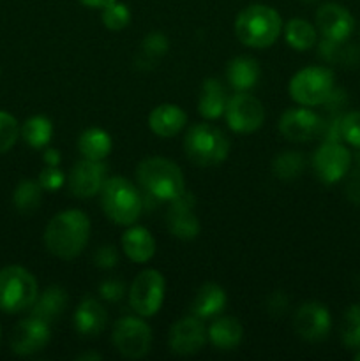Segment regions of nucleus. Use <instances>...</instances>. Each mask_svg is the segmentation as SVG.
<instances>
[{"instance_id": "obj_1", "label": "nucleus", "mask_w": 360, "mask_h": 361, "mask_svg": "<svg viewBox=\"0 0 360 361\" xmlns=\"http://www.w3.org/2000/svg\"><path fill=\"white\" fill-rule=\"evenodd\" d=\"M90 238V221L80 210H67L55 215L46 226V249L60 259L80 256Z\"/></svg>"}, {"instance_id": "obj_2", "label": "nucleus", "mask_w": 360, "mask_h": 361, "mask_svg": "<svg viewBox=\"0 0 360 361\" xmlns=\"http://www.w3.org/2000/svg\"><path fill=\"white\" fill-rule=\"evenodd\" d=\"M282 30L281 16L270 6L253 4L240 11L235 20V34L249 48H268Z\"/></svg>"}, {"instance_id": "obj_3", "label": "nucleus", "mask_w": 360, "mask_h": 361, "mask_svg": "<svg viewBox=\"0 0 360 361\" xmlns=\"http://www.w3.org/2000/svg\"><path fill=\"white\" fill-rule=\"evenodd\" d=\"M136 176L145 192L159 201H173L186 192L182 171L175 162L168 159H145L138 166Z\"/></svg>"}, {"instance_id": "obj_4", "label": "nucleus", "mask_w": 360, "mask_h": 361, "mask_svg": "<svg viewBox=\"0 0 360 361\" xmlns=\"http://www.w3.org/2000/svg\"><path fill=\"white\" fill-rule=\"evenodd\" d=\"M101 204L104 214L115 224L131 226L140 217L143 200L129 180L122 176H113L102 183Z\"/></svg>"}, {"instance_id": "obj_5", "label": "nucleus", "mask_w": 360, "mask_h": 361, "mask_svg": "<svg viewBox=\"0 0 360 361\" xmlns=\"http://www.w3.org/2000/svg\"><path fill=\"white\" fill-rule=\"evenodd\" d=\"M39 296L37 281L23 267L11 264L0 270V310L18 314L32 309Z\"/></svg>"}, {"instance_id": "obj_6", "label": "nucleus", "mask_w": 360, "mask_h": 361, "mask_svg": "<svg viewBox=\"0 0 360 361\" xmlns=\"http://www.w3.org/2000/svg\"><path fill=\"white\" fill-rule=\"evenodd\" d=\"M186 155L200 168L215 166L228 157L229 140L226 134L210 123H198L191 127L184 141Z\"/></svg>"}, {"instance_id": "obj_7", "label": "nucleus", "mask_w": 360, "mask_h": 361, "mask_svg": "<svg viewBox=\"0 0 360 361\" xmlns=\"http://www.w3.org/2000/svg\"><path fill=\"white\" fill-rule=\"evenodd\" d=\"M334 88V73L321 66L306 67L289 81V95L302 106L325 104Z\"/></svg>"}, {"instance_id": "obj_8", "label": "nucleus", "mask_w": 360, "mask_h": 361, "mask_svg": "<svg viewBox=\"0 0 360 361\" xmlns=\"http://www.w3.org/2000/svg\"><path fill=\"white\" fill-rule=\"evenodd\" d=\"M113 344L124 358L140 360L150 351L152 331L145 321L124 317L113 326Z\"/></svg>"}, {"instance_id": "obj_9", "label": "nucleus", "mask_w": 360, "mask_h": 361, "mask_svg": "<svg viewBox=\"0 0 360 361\" xmlns=\"http://www.w3.org/2000/svg\"><path fill=\"white\" fill-rule=\"evenodd\" d=\"M164 300V277L157 270H145L134 279L129 289V303L134 312L150 317Z\"/></svg>"}, {"instance_id": "obj_10", "label": "nucleus", "mask_w": 360, "mask_h": 361, "mask_svg": "<svg viewBox=\"0 0 360 361\" xmlns=\"http://www.w3.org/2000/svg\"><path fill=\"white\" fill-rule=\"evenodd\" d=\"M352 166V154L339 141H325L313 157V168L318 178L327 185L344 178Z\"/></svg>"}, {"instance_id": "obj_11", "label": "nucleus", "mask_w": 360, "mask_h": 361, "mask_svg": "<svg viewBox=\"0 0 360 361\" xmlns=\"http://www.w3.org/2000/svg\"><path fill=\"white\" fill-rule=\"evenodd\" d=\"M226 120L232 130L239 134L254 133L265 120L263 104L251 94H235L226 104Z\"/></svg>"}, {"instance_id": "obj_12", "label": "nucleus", "mask_w": 360, "mask_h": 361, "mask_svg": "<svg viewBox=\"0 0 360 361\" xmlns=\"http://www.w3.org/2000/svg\"><path fill=\"white\" fill-rule=\"evenodd\" d=\"M321 129H323V118L307 108L288 109L279 122V130L282 136L295 143H306L314 137H320Z\"/></svg>"}, {"instance_id": "obj_13", "label": "nucleus", "mask_w": 360, "mask_h": 361, "mask_svg": "<svg viewBox=\"0 0 360 361\" xmlns=\"http://www.w3.org/2000/svg\"><path fill=\"white\" fill-rule=\"evenodd\" d=\"M293 328L296 335L307 342H320L328 337L332 328L330 312L321 303H304L295 312Z\"/></svg>"}, {"instance_id": "obj_14", "label": "nucleus", "mask_w": 360, "mask_h": 361, "mask_svg": "<svg viewBox=\"0 0 360 361\" xmlns=\"http://www.w3.org/2000/svg\"><path fill=\"white\" fill-rule=\"evenodd\" d=\"M49 337V323L30 316L14 326L11 335V349L20 356L35 355L48 345Z\"/></svg>"}, {"instance_id": "obj_15", "label": "nucleus", "mask_w": 360, "mask_h": 361, "mask_svg": "<svg viewBox=\"0 0 360 361\" xmlns=\"http://www.w3.org/2000/svg\"><path fill=\"white\" fill-rule=\"evenodd\" d=\"M168 214H166V224H168L169 233L175 238L180 240H193L200 233V222L198 217L193 214V208L196 200L191 192L180 194L173 201H169Z\"/></svg>"}, {"instance_id": "obj_16", "label": "nucleus", "mask_w": 360, "mask_h": 361, "mask_svg": "<svg viewBox=\"0 0 360 361\" xmlns=\"http://www.w3.org/2000/svg\"><path fill=\"white\" fill-rule=\"evenodd\" d=\"M316 27L323 35V39L344 42L348 41V37L355 30V20H353V16L346 7L328 2L318 9Z\"/></svg>"}, {"instance_id": "obj_17", "label": "nucleus", "mask_w": 360, "mask_h": 361, "mask_svg": "<svg viewBox=\"0 0 360 361\" xmlns=\"http://www.w3.org/2000/svg\"><path fill=\"white\" fill-rule=\"evenodd\" d=\"M207 342V330L203 319L196 316L186 317L173 324L169 331V348L175 355L189 356L200 351Z\"/></svg>"}, {"instance_id": "obj_18", "label": "nucleus", "mask_w": 360, "mask_h": 361, "mask_svg": "<svg viewBox=\"0 0 360 361\" xmlns=\"http://www.w3.org/2000/svg\"><path fill=\"white\" fill-rule=\"evenodd\" d=\"M106 166L101 161H85L78 162L73 168L69 176V189L76 197H92L101 192L104 183Z\"/></svg>"}, {"instance_id": "obj_19", "label": "nucleus", "mask_w": 360, "mask_h": 361, "mask_svg": "<svg viewBox=\"0 0 360 361\" xmlns=\"http://www.w3.org/2000/svg\"><path fill=\"white\" fill-rule=\"evenodd\" d=\"M106 323H108V314H106L104 307L95 302L94 298H85L78 305L76 314H74V326L80 335L97 337L106 328Z\"/></svg>"}, {"instance_id": "obj_20", "label": "nucleus", "mask_w": 360, "mask_h": 361, "mask_svg": "<svg viewBox=\"0 0 360 361\" xmlns=\"http://www.w3.org/2000/svg\"><path fill=\"white\" fill-rule=\"evenodd\" d=\"M187 122V115L182 108L175 104H161L148 116V126L152 133L159 137H173L184 129Z\"/></svg>"}, {"instance_id": "obj_21", "label": "nucleus", "mask_w": 360, "mask_h": 361, "mask_svg": "<svg viewBox=\"0 0 360 361\" xmlns=\"http://www.w3.org/2000/svg\"><path fill=\"white\" fill-rule=\"evenodd\" d=\"M226 307V293L221 286L208 282V284L201 286L200 291L196 293L193 300L191 310L200 319H212L217 317L219 314L224 310Z\"/></svg>"}, {"instance_id": "obj_22", "label": "nucleus", "mask_w": 360, "mask_h": 361, "mask_svg": "<svg viewBox=\"0 0 360 361\" xmlns=\"http://www.w3.org/2000/svg\"><path fill=\"white\" fill-rule=\"evenodd\" d=\"M226 104H228V99H226V92L221 81H217L215 78H207L201 85L200 101H198L200 115L207 120L219 118L226 111Z\"/></svg>"}, {"instance_id": "obj_23", "label": "nucleus", "mask_w": 360, "mask_h": 361, "mask_svg": "<svg viewBox=\"0 0 360 361\" xmlns=\"http://www.w3.org/2000/svg\"><path fill=\"white\" fill-rule=\"evenodd\" d=\"M260 63L251 56H236L228 63L226 78L235 90L246 92L251 90L260 80Z\"/></svg>"}, {"instance_id": "obj_24", "label": "nucleus", "mask_w": 360, "mask_h": 361, "mask_svg": "<svg viewBox=\"0 0 360 361\" xmlns=\"http://www.w3.org/2000/svg\"><path fill=\"white\" fill-rule=\"evenodd\" d=\"M122 247L126 256L134 263H147L155 252V242L145 228H131L124 233Z\"/></svg>"}, {"instance_id": "obj_25", "label": "nucleus", "mask_w": 360, "mask_h": 361, "mask_svg": "<svg viewBox=\"0 0 360 361\" xmlns=\"http://www.w3.org/2000/svg\"><path fill=\"white\" fill-rule=\"evenodd\" d=\"M242 324L233 317H215L208 328V338L212 345L222 351L235 349L242 341Z\"/></svg>"}, {"instance_id": "obj_26", "label": "nucleus", "mask_w": 360, "mask_h": 361, "mask_svg": "<svg viewBox=\"0 0 360 361\" xmlns=\"http://www.w3.org/2000/svg\"><path fill=\"white\" fill-rule=\"evenodd\" d=\"M67 303V295L60 286H49L41 296H37L35 303L32 305V316L52 323L60 314L64 312Z\"/></svg>"}, {"instance_id": "obj_27", "label": "nucleus", "mask_w": 360, "mask_h": 361, "mask_svg": "<svg viewBox=\"0 0 360 361\" xmlns=\"http://www.w3.org/2000/svg\"><path fill=\"white\" fill-rule=\"evenodd\" d=\"M78 148H80L81 155L90 161H102L108 157L112 152V137L106 130L92 127L81 133L80 140H78Z\"/></svg>"}, {"instance_id": "obj_28", "label": "nucleus", "mask_w": 360, "mask_h": 361, "mask_svg": "<svg viewBox=\"0 0 360 361\" xmlns=\"http://www.w3.org/2000/svg\"><path fill=\"white\" fill-rule=\"evenodd\" d=\"M286 41L292 48L299 49V51H306V49L313 48L316 42V30L309 21L302 20V18H293L286 23L284 28Z\"/></svg>"}, {"instance_id": "obj_29", "label": "nucleus", "mask_w": 360, "mask_h": 361, "mask_svg": "<svg viewBox=\"0 0 360 361\" xmlns=\"http://www.w3.org/2000/svg\"><path fill=\"white\" fill-rule=\"evenodd\" d=\"M53 134V126L49 118L41 115L30 116L21 127V136L32 148H44L49 143Z\"/></svg>"}, {"instance_id": "obj_30", "label": "nucleus", "mask_w": 360, "mask_h": 361, "mask_svg": "<svg viewBox=\"0 0 360 361\" xmlns=\"http://www.w3.org/2000/svg\"><path fill=\"white\" fill-rule=\"evenodd\" d=\"M304 168H306V159H304V155L300 152H282L272 162V171H274V175L279 180H284V182L299 178L302 175Z\"/></svg>"}, {"instance_id": "obj_31", "label": "nucleus", "mask_w": 360, "mask_h": 361, "mask_svg": "<svg viewBox=\"0 0 360 361\" xmlns=\"http://www.w3.org/2000/svg\"><path fill=\"white\" fill-rule=\"evenodd\" d=\"M41 189L39 183L32 180H21L20 185L16 187L13 196V203L20 214H32L41 204Z\"/></svg>"}, {"instance_id": "obj_32", "label": "nucleus", "mask_w": 360, "mask_h": 361, "mask_svg": "<svg viewBox=\"0 0 360 361\" xmlns=\"http://www.w3.org/2000/svg\"><path fill=\"white\" fill-rule=\"evenodd\" d=\"M344 42H335L323 39V42L320 44V55L323 56L327 62H337L344 63V66H353V63L359 62L360 49L356 48V46H346Z\"/></svg>"}, {"instance_id": "obj_33", "label": "nucleus", "mask_w": 360, "mask_h": 361, "mask_svg": "<svg viewBox=\"0 0 360 361\" xmlns=\"http://www.w3.org/2000/svg\"><path fill=\"white\" fill-rule=\"evenodd\" d=\"M168 48V37L162 32H150V34L145 35L143 42H141V56L138 59V63L140 66H148V69H150V66L154 67L155 60L166 55Z\"/></svg>"}, {"instance_id": "obj_34", "label": "nucleus", "mask_w": 360, "mask_h": 361, "mask_svg": "<svg viewBox=\"0 0 360 361\" xmlns=\"http://www.w3.org/2000/svg\"><path fill=\"white\" fill-rule=\"evenodd\" d=\"M341 341L348 349H360V303L349 307L341 326Z\"/></svg>"}, {"instance_id": "obj_35", "label": "nucleus", "mask_w": 360, "mask_h": 361, "mask_svg": "<svg viewBox=\"0 0 360 361\" xmlns=\"http://www.w3.org/2000/svg\"><path fill=\"white\" fill-rule=\"evenodd\" d=\"M102 23L108 30H124L131 23V11L126 4L116 0L112 6L102 9Z\"/></svg>"}, {"instance_id": "obj_36", "label": "nucleus", "mask_w": 360, "mask_h": 361, "mask_svg": "<svg viewBox=\"0 0 360 361\" xmlns=\"http://www.w3.org/2000/svg\"><path fill=\"white\" fill-rule=\"evenodd\" d=\"M20 136V127L16 118L6 111H0V154H6L7 150L14 147Z\"/></svg>"}, {"instance_id": "obj_37", "label": "nucleus", "mask_w": 360, "mask_h": 361, "mask_svg": "<svg viewBox=\"0 0 360 361\" xmlns=\"http://www.w3.org/2000/svg\"><path fill=\"white\" fill-rule=\"evenodd\" d=\"M341 136L346 143L360 148V111L346 113L341 118Z\"/></svg>"}, {"instance_id": "obj_38", "label": "nucleus", "mask_w": 360, "mask_h": 361, "mask_svg": "<svg viewBox=\"0 0 360 361\" xmlns=\"http://www.w3.org/2000/svg\"><path fill=\"white\" fill-rule=\"evenodd\" d=\"M66 178L64 173L60 171L59 166H46L39 175V185L44 190H59L64 185Z\"/></svg>"}, {"instance_id": "obj_39", "label": "nucleus", "mask_w": 360, "mask_h": 361, "mask_svg": "<svg viewBox=\"0 0 360 361\" xmlns=\"http://www.w3.org/2000/svg\"><path fill=\"white\" fill-rule=\"evenodd\" d=\"M124 293H126V284H124L122 281H116V279L104 281L101 284V288H99V295H101V298L112 303L120 302Z\"/></svg>"}, {"instance_id": "obj_40", "label": "nucleus", "mask_w": 360, "mask_h": 361, "mask_svg": "<svg viewBox=\"0 0 360 361\" xmlns=\"http://www.w3.org/2000/svg\"><path fill=\"white\" fill-rule=\"evenodd\" d=\"M94 263L99 268L109 270V268L116 267V263H119V252H116V249L113 245L99 247L97 252L94 254Z\"/></svg>"}, {"instance_id": "obj_41", "label": "nucleus", "mask_w": 360, "mask_h": 361, "mask_svg": "<svg viewBox=\"0 0 360 361\" xmlns=\"http://www.w3.org/2000/svg\"><path fill=\"white\" fill-rule=\"evenodd\" d=\"M286 307H288V300H286L284 293L281 291L274 293L267 302V310L272 317H281L284 314Z\"/></svg>"}, {"instance_id": "obj_42", "label": "nucleus", "mask_w": 360, "mask_h": 361, "mask_svg": "<svg viewBox=\"0 0 360 361\" xmlns=\"http://www.w3.org/2000/svg\"><path fill=\"white\" fill-rule=\"evenodd\" d=\"M346 190H348V197L353 201V203H360V169L353 173Z\"/></svg>"}, {"instance_id": "obj_43", "label": "nucleus", "mask_w": 360, "mask_h": 361, "mask_svg": "<svg viewBox=\"0 0 360 361\" xmlns=\"http://www.w3.org/2000/svg\"><path fill=\"white\" fill-rule=\"evenodd\" d=\"M42 159H44L46 166H59L62 157H60V152L56 150V148H48V150H44Z\"/></svg>"}, {"instance_id": "obj_44", "label": "nucleus", "mask_w": 360, "mask_h": 361, "mask_svg": "<svg viewBox=\"0 0 360 361\" xmlns=\"http://www.w3.org/2000/svg\"><path fill=\"white\" fill-rule=\"evenodd\" d=\"M80 2L87 7H94V9H104V7L115 4L116 0H80Z\"/></svg>"}, {"instance_id": "obj_45", "label": "nucleus", "mask_w": 360, "mask_h": 361, "mask_svg": "<svg viewBox=\"0 0 360 361\" xmlns=\"http://www.w3.org/2000/svg\"><path fill=\"white\" fill-rule=\"evenodd\" d=\"M78 360H101V356L95 355V353H88V355L78 356Z\"/></svg>"}, {"instance_id": "obj_46", "label": "nucleus", "mask_w": 360, "mask_h": 361, "mask_svg": "<svg viewBox=\"0 0 360 361\" xmlns=\"http://www.w3.org/2000/svg\"><path fill=\"white\" fill-rule=\"evenodd\" d=\"M355 361H360V351L355 355Z\"/></svg>"}, {"instance_id": "obj_47", "label": "nucleus", "mask_w": 360, "mask_h": 361, "mask_svg": "<svg viewBox=\"0 0 360 361\" xmlns=\"http://www.w3.org/2000/svg\"><path fill=\"white\" fill-rule=\"evenodd\" d=\"M302 2H306V4H311V2H316V0H302Z\"/></svg>"}, {"instance_id": "obj_48", "label": "nucleus", "mask_w": 360, "mask_h": 361, "mask_svg": "<svg viewBox=\"0 0 360 361\" xmlns=\"http://www.w3.org/2000/svg\"><path fill=\"white\" fill-rule=\"evenodd\" d=\"M0 337H2V328H0Z\"/></svg>"}]
</instances>
